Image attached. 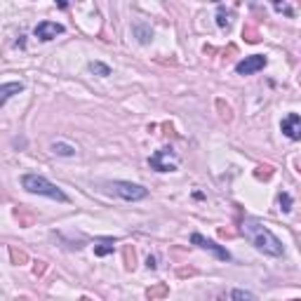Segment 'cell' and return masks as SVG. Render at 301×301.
Segmentation results:
<instances>
[{
  "label": "cell",
  "instance_id": "cell-12",
  "mask_svg": "<svg viewBox=\"0 0 301 301\" xmlns=\"http://www.w3.org/2000/svg\"><path fill=\"white\" fill-rule=\"evenodd\" d=\"M52 153L62 155V158H71V155H75V146H71L66 142H54L52 144Z\"/></svg>",
  "mask_w": 301,
  "mask_h": 301
},
{
  "label": "cell",
  "instance_id": "cell-14",
  "mask_svg": "<svg viewBox=\"0 0 301 301\" xmlns=\"http://www.w3.org/2000/svg\"><path fill=\"white\" fill-rule=\"evenodd\" d=\"M90 71L97 73V75H101V78L111 75V66H106V64H101V62H92V64H90Z\"/></svg>",
  "mask_w": 301,
  "mask_h": 301
},
{
  "label": "cell",
  "instance_id": "cell-19",
  "mask_svg": "<svg viewBox=\"0 0 301 301\" xmlns=\"http://www.w3.org/2000/svg\"><path fill=\"white\" fill-rule=\"evenodd\" d=\"M242 36H245L250 43H257V40H259V33L254 31V29H245V31H242Z\"/></svg>",
  "mask_w": 301,
  "mask_h": 301
},
{
  "label": "cell",
  "instance_id": "cell-17",
  "mask_svg": "<svg viewBox=\"0 0 301 301\" xmlns=\"http://www.w3.org/2000/svg\"><path fill=\"white\" fill-rule=\"evenodd\" d=\"M233 301H254V296L250 292H242V289H233V294H231Z\"/></svg>",
  "mask_w": 301,
  "mask_h": 301
},
{
  "label": "cell",
  "instance_id": "cell-22",
  "mask_svg": "<svg viewBox=\"0 0 301 301\" xmlns=\"http://www.w3.org/2000/svg\"><path fill=\"white\" fill-rule=\"evenodd\" d=\"M146 266H148V268H155V266H158V264H155V257H148L146 259Z\"/></svg>",
  "mask_w": 301,
  "mask_h": 301
},
{
  "label": "cell",
  "instance_id": "cell-21",
  "mask_svg": "<svg viewBox=\"0 0 301 301\" xmlns=\"http://www.w3.org/2000/svg\"><path fill=\"white\" fill-rule=\"evenodd\" d=\"M43 270H45V261H36V268H33V273H36V276H40Z\"/></svg>",
  "mask_w": 301,
  "mask_h": 301
},
{
  "label": "cell",
  "instance_id": "cell-6",
  "mask_svg": "<svg viewBox=\"0 0 301 301\" xmlns=\"http://www.w3.org/2000/svg\"><path fill=\"white\" fill-rule=\"evenodd\" d=\"M190 242H193V245H198V247H203V250H209V252H214V257H216V259H222V261H228V259H231V254H228L222 245H216L214 240L205 238V235H200V233H193V235H190Z\"/></svg>",
  "mask_w": 301,
  "mask_h": 301
},
{
  "label": "cell",
  "instance_id": "cell-10",
  "mask_svg": "<svg viewBox=\"0 0 301 301\" xmlns=\"http://www.w3.org/2000/svg\"><path fill=\"white\" fill-rule=\"evenodd\" d=\"M113 245H116L113 238H99L97 245H94V254H97V257H106V254L113 252Z\"/></svg>",
  "mask_w": 301,
  "mask_h": 301
},
{
  "label": "cell",
  "instance_id": "cell-5",
  "mask_svg": "<svg viewBox=\"0 0 301 301\" xmlns=\"http://www.w3.org/2000/svg\"><path fill=\"white\" fill-rule=\"evenodd\" d=\"M266 64H268V59H266L264 54L245 57V59L235 66V73H238V75H252V73H257V71H261Z\"/></svg>",
  "mask_w": 301,
  "mask_h": 301
},
{
  "label": "cell",
  "instance_id": "cell-1",
  "mask_svg": "<svg viewBox=\"0 0 301 301\" xmlns=\"http://www.w3.org/2000/svg\"><path fill=\"white\" fill-rule=\"evenodd\" d=\"M240 231H242V235L247 238V242L257 247L259 252L270 254V257H283V252H285L283 242L270 233L261 222L247 216V219H242V224H240Z\"/></svg>",
  "mask_w": 301,
  "mask_h": 301
},
{
  "label": "cell",
  "instance_id": "cell-16",
  "mask_svg": "<svg viewBox=\"0 0 301 301\" xmlns=\"http://www.w3.org/2000/svg\"><path fill=\"white\" fill-rule=\"evenodd\" d=\"M123 254H125V268H134V250L132 247H125L123 250Z\"/></svg>",
  "mask_w": 301,
  "mask_h": 301
},
{
  "label": "cell",
  "instance_id": "cell-4",
  "mask_svg": "<svg viewBox=\"0 0 301 301\" xmlns=\"http://www.w3.org/2000/svg\"><path fill=\"white\" fill-rule=\"evenodd\" d=\"M108 188H111L116 196L123 198V200H144V198L148 196V190L144 188V186L132 184V181H111Z\"/></svg>",
  "mask_w": 301,
  "mask_h": 301
},
{
  "label": "cell",
  "instance_id": "cell-18",
  "mask_svg": "<svg viewBox=\"0 0 301 301\" xmlns=\"http://www.w3.org/2000/svg\"><path fill=\"white\" fill-rule=\"evenodd\" d=\"M278 200H280V209H283V212H289V209H292V196H289V193H280Z\"/></svg>",
  "mask_w": 301,
  "mask_h": 301
},
{
  "label": "cell",
  "instance_id": "cell-20",
  "mask_svg": "<svg viewBox=\"0 0 301 301\" xmlns=\"http://www.w3.org/2000/svg\"><path fill=\"white\" fill-rule=\"evenodd\" d=\"M10 254H12V259H14V261H17V264H19V261H26V254H24V252H17L14 247H12V250H10Z\"/></svg>",
  "mask_w": 301,
  "mask_h": 301
},
{
  "label": "cell",
  "instance_id": "cell-8",
  "mask_svg": "<svg viewBox=\"0 0 301 301\" xmlns=\"http://www.w3.org/2000/svg\"><path fill=\"white\" fill-rule=\"evenodd\" d=\"M280 129H283L285 136H289L292 142H296V139L301 136V118H299V113H289L283 123H280Z\"/></svg>",
  "mask_w": 301,
  "mask_h": 301
},
{
  "label": "cell",
  "instance_id": "cell-9",
  "mask_svg": "<svg viewBox=\"0 0 301 301\" xmlns=\"http://www.w3.org/2000/svg\"><path fill=\"white\" fill-rule=\"evenodd\" d=\"M24 90V85L21 83H5V85H0V106H5L10 99L14 97V94H19Z\"/></svg>",
  "mask_w": 301,
  "mask_h": 301
},
{
  "label": "cell",
  "instance_id": "cell-15",
  "mask_svg": "<svg viewBox=\"0 0 301 301\" xmlns=\"http://www.w3.org/2000/svg\"><path fill=\"white\" fill-rule=\"evenodd\" d=\"M216 24L222 26V29H228V26H231V12H226L224 7H219V12H216Z\"/></svg>",
  "mask_w": 301,
  "mask_h": 301
},
{
  "label": "cell",
  "instance_id": "cell-7",
  "mask_svg": "<svg viewBox=\"0 0 301 301\" xmlns=\"http://www.w3.org/2000/svg\"><path fill=\"white\" fill-rule=\"evenodd\" d=\"M36 38L38 40H52V38H57V36H62L64 33V26L62 24H54V21H40V24L36 26Z\"/></svg>",
  "mask_w": 301,
  "mask_h": 301
},
{
  "label": "cell",
  "instance_id": "cell-3",
  "mask_svg": "<svg viewBox=\"0 0 301 301\" xmlns=\"http://www.w3.org/2000/svg\"><path fill=\"white\" fill-rule=\"evenodd\" d=\"M148 165L153 167L155 172H172V170H177L179 158L172 153V148H160L148 158Z\"/></svg>",
  "mask_w": 301,
  "mask_h": 301
},
{
  "label": "cell",
  "instance_id": "cell-2",
  "mask_svg": "<svg viewBox=\"0 0 301 301\" xmlns=\"http://www.w3.org/2000/svg\"><path fill=\"white\" fill-rule=\"evenodd\" d=\"M21 186H24L29 193H38V196L52 198V200H59V203H68L66 193L57 184H52L49 179L40 177V174H26V177L21 179Z\"/></svg>",
  "mask_w": 301,
  "mask_h": 301
},
{
  "label": "cell",
  "instance_id": "cell-13",
  "mask_svg": "<svg viewBox=\"0 0 301 301\" xmlns=\"http://www.w3.org/2000/svg\"><path fill=\"white\" fill-rule=\"evenodd\" d=\"M167 294H170V289H167V285H165V283L155 285V287H151V289H148V292H146V296H148V299H151V301H155V299H162V296H167Z\"/></svg>",
  "mask_w": 301,
  "mask_h": 301
},
{
  "label": "cell",
  "instance_id": "cell-11",
  "mask_svg": "<svg viewBox=\"0 0 301 301\" xmlns=\"http://www.w3.org/2000/svg\"><path fill=\"white\" fill-rule=\"evenodd\" d=\"M132 31H134V36L139 38V43H151L153 40V31H151V26H146V24H134L132 26Z\"/></svg>",
  "mask_w": 301,
  "mask_h": 301
}]
</instances>
